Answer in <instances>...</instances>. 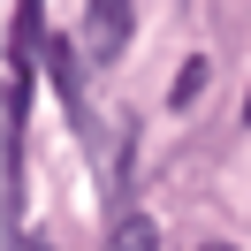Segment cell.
Instances as JSON below:
<instances>
[{
  "mask_svg": "<svg viewBox=\"0 0 251 251\" xmlns=\"http://www.w3.org/2000/svg\"><path fill=\"white\" fill-rule=\"evenodd\" d=\"M84 8H92V31H84L92 61H114L129 46V0H84Z\"/></svg>",
  "mask_w": 251,
  "mask_h": 251,
  "instance_id": "cell-1",
  "label": "cell"
},
{
  "mask_svg": "<svg viewBox=\"0 0 251 251\" xmlns=\"http://www.w3.org/2000/svg\"><path fill=\"white\" fill-rule=\"evenodd\" d=\"M244 122H251V99H244Z\"/></svg>",
  "mask_w": 251,
  "mask_h": 251,
  "instance_id": "cell-4",
  "label": "cell"
},
{
  "mask_svg": "<svg viewBox=\"0 0 251 251\" xmlns=\"http://www.w3.org/2000/svg\"><path fill=\"white\" fill-rule=\"evenodd\" d=\"M205 76H213L205 61H183V76H175V107H190V99L205 92Z\"/></svg>",
  "mask_w": 251,
  "mask_h": 251,
  "instance_id": "cell-2",
  "label": "cell"
},
{
  "mask_svg": "<svg viewBox=\"0 0 251 251\" xmlns=\"http://www.w3.org/2000/svg\"><path fill=\"white\" fill-rule=\"evenodd\" d=\"M114 244H129V251H152L160 236H152V221H114Z\"/></svg>",
  "mask_w": 251,
  "mask_h": 251,
  "instance_id": "cell-3",
  "label": "cell"
}]
</instances>
